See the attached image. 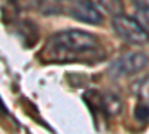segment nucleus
I'll use <instances>...</instances> for the list:
<instances>
[{
  "label": "nucleus",
  "instance_id": "nucleus-1",
  "mask_svg": "<svg viewBox=\"0 0 149 134\" xmlns=\"http://www.w3.org/2000/svg\"><path fill=\"white\" fill-rule=\"evenodd\" d=\"M98 51V40L84 30H66L54 34L46 45L45 57L58 63H73L88 60Z\"/></svg>",
  "mask_w": 149,
  "mask_h": 134
},
{
  "label": "nucleus",
  "instance_id": "nucleus-2",
  "mask_svg": "<svg viewBox=\"0 0 149 134\" xmlns=\"http://www.w3.org/2000/svg\"><path fill=\"white\" fill-rule=\"evenodd\" d=\"M112 28L122 40L134 45H143L149 42V33L142 24L128 15H116L112 19Z\"/></svg>",
  "mask_w": 149,
  "mask_h": 134
},
{
  "label": "nucleus",
  "instance_id": "nucleus-3",
  "mask_svg": "<svg viewBox=\"0 0 149 134\" xmlns=\"http://www.w3.org/2000/svg\"><path fill=\"white\" fill-rule=\"evenodd\" d=\"M149 64V57L142 52L128 54L125 57L118 58L110 66V72L113 76H130L140 70H143Z\"/></svg>",
  "mask_w": 149,
  "mask_h": 134
},
{
  "label": "nucleus",
  "instance_id": "nucleus-4",
  "mask_svg": "<svg viewBox=\"0 0 149 134\" xmlns=\"http://www.w3.org/2000/svg\"><path fill=\"white\" fill-rule=\"evenodd\" d=\"M72 17L78 21L88 22V24H98L103 21L102 12L97 9V6L91 2V0H79L76 2L72 9Z\"/></svg>",
  "mask_w": 149,
  "mask_h": 134
},
{
  "label": "nucleus",
  "instance_id": "nucleus-5",
  "mask_svg": "<svg viewBox=\"0 0 149 134\" xmlns=\"http://www.w3.org/2000/svg\"><path fill=\"white\" fill-rule=\"evenodd\" d=\"M97 104L106 115H116L121 109V100L115 94H98Z\"/></svg>",
  "mask_w": 149,
  "mask_h": 134
},
{
  "label": "nucleus",
  "instance_id": "nucleus-6",
  "mask_svg": "<svg viewBox=\"0 0 149 134\" xmlns=\"http://www.w3.org/2000/svg\"><path fill=\"white\" fill-rule=\"evenodd\" d=\"M93 3L102 14H107L112 17H116L124 14V5L122 0H93Z\"/></svg>",
  "mask_w": 149,
  "mask_h": 134
},
{
  "label": "nucleus",
  "instance_id": "nucleus-7",
  "mask_svg": "<svg viewBox=\"0 0 149 134\" xmlns=\"http://www.w3.org/2000/svg\"><path fill=\"white\" fill-rule=\"evenodd\" d=\"M134 8L139 14V18L149 26V0H134Z\"/></svg>",
  "mask_w": 149,
  "mask_h": 134
},
{
  "label": "nucleus",
  "instance_id": "nucleus-8",
  "mask_svg": "<svg viewBox=\"0 0 149 134\" xmlns=\"http://www.w3.org/2000/svg\"><path fill=\"white\" fill-rule=\"evenodd\" d=\"M134 116L137 121H140V122H148L149 121V103L139 101V104L136 106Z\"/></svg>",
  "mask_w": 149,
  "mask_h": 134
},
{
  "label": "nucleus",
  "instance_id": "nucleus-9",
  "mask_svg": "<svg viewBox=\"0 0 149 134\" xmlns=\"http://www.w3.org/2000/svg\"><path fill=\"white\" fill-rule=\"evenodd\" d=\"M139 101L149 103V79H145L139 83Z\"/></svg>",
  "mask_w": 149,
  "mask_h": 134
}]
</instances>
